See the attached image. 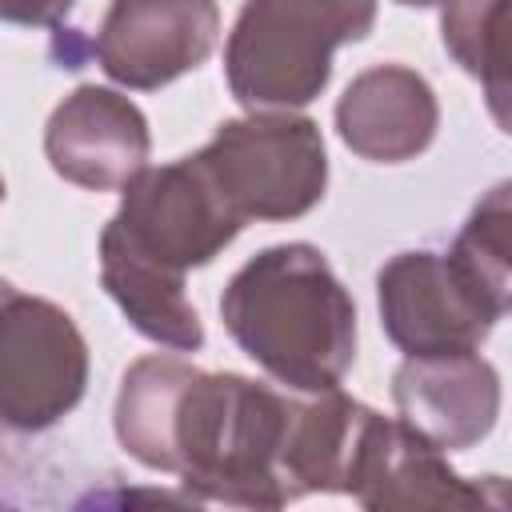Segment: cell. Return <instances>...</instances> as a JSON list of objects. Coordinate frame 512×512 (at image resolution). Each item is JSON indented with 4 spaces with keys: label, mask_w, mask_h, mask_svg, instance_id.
Listing matches in <instances>:
<instances>
[{
    "label": "cell",
    "mask_w": 512,
    "mask_h": 512,
    "mask_svg": "<svg viewBox=\"0 0 512 512\" xmlns=\"http://www.w3.org/2000/svg\"><path fill=\"white\" fill-rule=\"evenodd\" d=\"M376 308L404 356L472 352L508 312L452 256L400 252L376 272Z\"/></svg>",
    "instance_id": "obj_7"
},
{
    "label": "cell",
    "mask_w": 512,
    "mask_h": 512,
    "mask_svg": "<svg viewBox=\"0 0 512 512\" xmlns=\"http://www.w3.org/2000/svg\"><path fill=\"white\" fill-rule=\"evenodd\" d=\"M216 40V0H112L92 52L112 84L152 92L200 68Z\"/></svg>",
    "instance_id": "obj_8"
},
{
    "label": "cell",
    "mask_w": 512,
    "mask_h": 512,
    "mask_svg": "<svg viewBox=\"0 0 512 512\" xmlns=\"http://www.w3.org/2000/svg\"><path fill=\"white\" fill-rule=\"evenodd\" d=\"M396 420L424 436L440 452H464L480 444L500 416V376L472 352L404 356L392 376Z\"/></svg>",
    "instance_id": "obj_11"
},
{
    "label": "cell",
    "mask_w": 512,
    "mask_h": 512,
    "mask_svg": "<svg viewBox=\"0 0 512 512\" xmlns=\"http://www.w3.org/2000/svg\"><path fill=\"white\" fill-rule=\"evenodd\" d=\"M88 388V344L76 320L0 280V424L44 432L60 424Z\"/></svg>",
    "instance_id": "obj_5"
},
{
    "label": "cell",
    "mask_w": 512,
    "mask_h": 512,
    "mask_svg": "<svg viewBox=\"0 0 512 512\" xmlns=\"http://www.w3.org/2000/svg\"><path fill=\"white\" fill-rule=\"evenodd\" d=\"M508 184H496L468 216L452 244V260L508 308Z\"/></svg>",
    "instance_id": "obj_15"
},
{
    "label": "cell",
    "mask_w": 512,
    "mask_h": 512,
    "mask_svg": "<svg viewBox=\"0 0 512 512\" xmlns=\"http://www.w3.org/2000/svg\"><path fill=\"white\" fill-rule=\"evenodd\" d=\"M100 280L140 336L172 352H196L204 344V324L184 292V276L128 248L108 224L100 232Z\"/></svg>",
    "instance_id": "obj_13"
},
{
    "label": "cell",
    "mask_w": 512,
    "mask_h": 512,
    "mask_svg": "<svg viewBox=\"0 0 512 512\" xmlns=\"http://www.w3.org/2000/svg\"><path fill=\"white\" fill-rule=\"evenodd\" d=\"M232 212L248 220H296L328 184L320 124L292 112H248L224 120L196 152Z\"/></svg>",
    "instance_id": "obj_4"
},
{
    "label": "cell",
    "mask_w": 512,
    "mask_h": 512,
    "mask_svg": "<svg viewBox=\"0 0 512 512\" xmlns=\"http://www.w3.org/2000/svg\"><path fill=\"white\" fill-rule=\"evenodd\" d=\"M108 228L140 256L184 276L188 268L216 260L236 240L244 220L220 196L200 156H184L160 168L144 164L124 184L120 212Z\"/></svg>",
    "instance_id": "obj_6"
},
{
    "label": "cell",
    "mask_w": 512,
    "mask_h": 512,
    "mask_svg": "<svg viewBox=\"0 0 512 512\" xmlns=\"http://www.w3.org/2000/svg\"><path fill=\"white\" fill-rule=\"evenodd\" d=\"M348 496L372 512H420V508H484L500 504V492L464 480L448 468L444 452L416 436L404 420L380 412L368 416L348 468Z\"/></svg>",
    "instance_id": "obj_10"
},
{
    "label": "cell",
    "mask_w": 512,
    "mask_h": 512,
    "mask_svg": "<svg viewBox=\"0 0 512 512\" xmlns=\"http://www.w3.org/2000/svg\"><path fill=\"white\" fill-rule=\"evenodd\" d=\"M116 440L196 500L284 508L296 500L284 448L292 396L240 372H200L180 356H140L116 392Z\"/></svg>",
    "instance_id": "obj_1"
},
{
    "label": "cell",
    "mask_w": 512,
    "mask_h": 512,
    "mask_svg": "<svg viewBox=\"0 0 512 512\" xmlns=\"http://www.w3.org/2000/svg\"><path fill=\"white\" fill-rule=\"evenodd\" d=\"M152 152L144 112L116 88L80 84L44 124V156L52 172L88 192L124 188Z\"/></svg>",
    "instance_id": "obj_9"
},
{
    "label": "cell",
    "mask_w": 512,
    "mask_h": 512,
    "mask_svg": "<svg viewBox=\"0 0 512 512\" xmlns=\"http://www.w3.org/2000/svg\"><path fill=\"white\" fill-rule=\"evenodd\" d=\"M220 320L248 360L296 392L340 388L356 360V304L304 240L256 252L228 280Z\"/></svg>",
    "instance_id": "obj_2"
},
{
    "label": "cell",
    "mask_w": 512,
    "mask_h": 512,
    "mask_svg": "<svg viewBox=\"0 0 512 512\" xmlns=\"http://www.w3.org/2000/svg\"><path fill=\"white\" fill-rule=\"evenodd\" d=\"M508 0H448L440 16L444 48L456 64L476 76L488 92V108L500 128H508V52H504Z\"/></svg>",
    "instance_id": "obj_14"
},
{
    "label": "cell",
    "mask_w": 512,
    "mask_h": 512,
    "mask_svg": "<svg viewBox=\"0 0 512 512\" xmlns=\"http://www.w3.org/2000/svg\"><path fill=\"white\" fill-rule=\"evenodd\" d=\"M0 200H4V176H0Z\"/></svg>",
    "instance_id": "obj_18"
},
{
    "label": "cell",
    "mask_w": 512,
    "mask_h": 512,
    "mask_svg": "<svg viewBox=\"0 0 512 512\" xmlns=\"http://www.w3.org/2000/svg\"><path fill=\"white\" fill-rule=\"evenodd\" d=\"M76 0H0V24L52 28L72 12Z\"/></svg>",
    "instance_id": "obj_16"
},
{
    "label": "cell",
    "mask_w": 512,
    "mask_h": 512,
    "mask_svg": "<svg viewBox=\"0 0 512 512\" xmlns=\"http://www.w3.org/2000/svg\"><path fill=\"white\" fill-rule=\"evenodd\" d=\"M440 124V104L432 84L404 64L364 68L344 96L336 100V132L340 140L372 164H404L416 160Z\"/></svg>",
    "instance_id": "obj_12"
},
{
    "label": "cell",
    "mask_w": 512,
    "mask_h": 512,
    "mask_svg": "<svg viewBox=\"0 0 512 512\" xmlns=\"http://www.w3.org/2000/svg\"><path fill=\"white\" fill-rule=\"evenodd\" d=\"M396 4H408V8H432V4H448V0H396Z\"/></svg>",
    "instance_id": "obj_17"
},
{
    "label": "cell",
    "mask_w": 512,
    "mask_h": 512,
    "mask_svg": "<svg viewBox=\"0 0 512 512\" xmlns=\"http://www.w3.org/2000/svg\"><path fill=\"white\" fill-rule=\"evenodd\" d=\"M376 0H244L228 44L224 76L248 112H292L332 80V52L364 40Z\"/></svg>",
    "instance_id": "obj_3"
}]
</instances>
